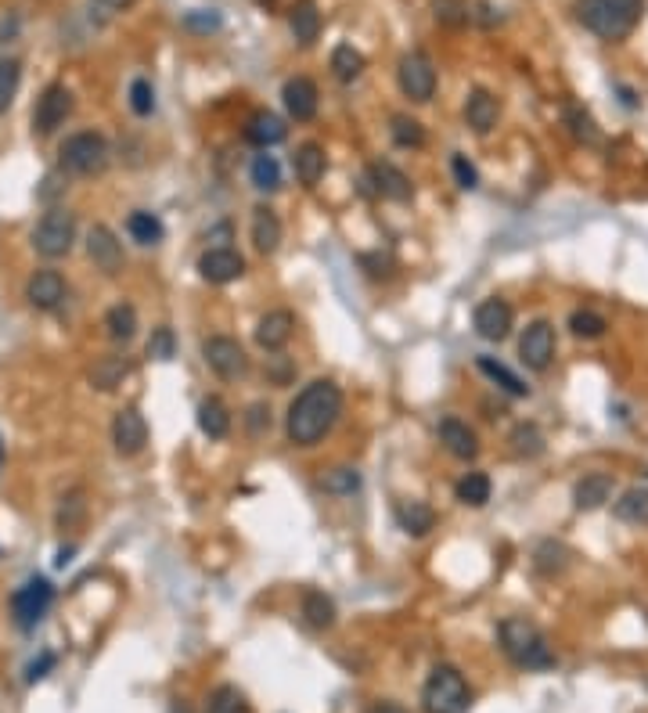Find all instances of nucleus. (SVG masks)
Listing matches in <instances>:
<instances>
[{"mask_svg":"<svg viewBox=\"0 0 648 713\" xmlns=\"http://www.w3.org/2000/svg\"><path fill=\"white\" fill-rule=\"evenodd\" d=\"M342 415V389L332 379H317L288 404L285 433L296 447H314L332 433Z\"/></svg>","mask_w":648,"mask_h":713,"instance_id":"1","label":"nucleus"},{"mask_svg":"<svg viewBox=\"0 0 648 713\" xmlns=\"http://www.w3.org/2000/svg\"><path fill=\"white\" fill-rule=\"evenodd\" d=\"M497 638H501L504 656L522 670H551L558 663L548 634L540 631L537 623L526 620V616H508V620H501Z\"/></svg>","mask_w":648,"mask_h":713,"instance_id":"2","label":"nucleus"},{"mask_svg":"<svg viewBox=\"0 0 648 713\" xmlns=\"http://www.w3.org/2000/svg\"><path fill=\"white\" fill-rule=\"evenodd\" d=\"M641 15H645V0H576V19L609 44L627 40Z\"/></svg>","mask_w":648,"mask_h":713,"instance_id":"3","label":"nucleus"},{"mask_svg":"<svg viewBox=\"0 0 648 713\" xmlns=\"http://www.w3.org/2000/svg\"><path fill=\"white\" fill-rule=\"evenodd\" d=\"M472 706V688L458 667H432V674L422 685V710L425 713H468Z\"/></svg>","mask_w":648,"mask_h":713,"instance_id":"4","label":"nucleus"},{"mask_svg":"<svg viewBox=\"0 0 648 713\" xmlns=\"http://www.w3.org/2000/svg\"><path fill=\"white\" fill-rule=\"evenodd\" d=\"M58 163L72 177H94L108 166V141L94 130H80L62 141L58 148Z\"/></svg>","mask_w":648,"mask_h":713,"instance_id":"5","label":"nucleus"},{"mask_svg":"<svg viewBox=\"0 0 648 713\" xmlns=\"http://www.w3.org/2000/svg\"><path fill=\"white\" fill-rule=\"evenodd\" d=\"M72 242H76V217L69 209H47L44 220L33 231L36 253L44 260H62V256L72 253Z\"/></svg>","mask_w":648,"mask_h":713,"instance_id":"6","label":"nucleus"},{"mask_svg":"<svg viewBox=\"0 0 648 713\" xmlns=\"http://www.w3.org/2000/svg\"><path fill=\"white\" fill-rule=\"evenodd\" d=\"M396 83H400L404 98L425 105L436 94V65H432V58L425 51H407L400 58V65H396Z\"/></svg>","mask_w":648,"mask_h":713,"instance_id":"7","label":"nucleus"},{"mask_svg":"<svg viewBox=\"0 0 648 713\" xmlns=\"http://www.w3.org/2000/svg\"><path fill=\"white\" fill-rule=\"evenodd\" d=\"M51 602H54V587L47 584L44 577H33L11 595V616H15V623L22 631H33L36 623L47 616Z\"/></svg>","mask_w":648,"mask_h":713,"instance_id":"8","label":"nucleus"},{"mask_svg":"<svg viewBox=\"0 0 648 713\" xmlns=\"http://www.w3.org/2000/svg\"><path fill=\"white\" fill-rule=\"evenodd\" d=\"M202 357L224 382H238L249 375V357H245L242 343L231 339V335H209L202 343Z\"/></svg>","mask_w":648,"mask_h":713,"instance_id":"9","label":"nucleus"},{"mask_svg":"<svg viewBox=\"0 0 648 713\" xmlns=\"http://www.w3.org/2000/svg\"><path fill=\"white\" fill-rule=\"evenodd\" d=\"M69 116H72V91L65 87V83H51V87L40 94V101H36V109H33V134L51 137Z\"/></svg>","mask_w":648,"mask_h":713,"instance_id":"10","label":"nucleus"},{"mask_svg":"<svg viewBox=\"0 0 648 713\" xmlns=\"http://www.w3.org/2000/svg\"><path fill=\"white\" fill-rule=\"evenodd\" d=\"M555 346V325L551 321H533L519 339V361L530 371H544L555 361Z\"/></svg>","mask_w":648,"mask_h":713,"instance_id":"11","label":"nucleus"},{"mask_svg":"<svg viewBox=\"0 0 648 713\" xmlns=\"http://www.w3.org/2000/svg\"><path fill=\"white\" fill-rule=\"evenodd\" d=\"M87 256L94 260V267H98L101 274H108V278L123 271V263H126L123 242H119V238L112 235V227H105V224H94L87 231Z\"/></svg>","mask_w":648,"mask_h":713,"instance_id":"12","label":"nucleus"},{"mask_svg":"<svg viewBox=\"0 0 648 713\" xmlns=\"http://www.w3.org/2000/svg\"><path fill=\"white\" fill-rule=\"evenodd\" d=\"M198 274L209 285H227V281H238L245 274V260L242 253H234L227 245H213L198 256Z\"/></svg>","mask_w":648,"mask_h":713,"instance_id":"13","label":"nucleus"},{"mask_svg":"<svg viewBox=\"0 0 648 713\" xmlns=\"http://www.w3.org/2000/svg\"><path fill=\"white\" fill-rule=\"evenodd\" d=\"M512 307L504 303V299H483L476 307V314H472V325H476V335L479 339H486V343H501V339H508V332H512Z\"/></svg>","mask_w":648,"mask_h":713,"instance_id":"14","label":"nucleus"},{"mask_svg":"<svg viewBox=\"0 0 648 713\" xmlns=\"http://www.w3.org/2000/svg\"><path fill=\"white\" fill-rule=\"evenodd\" d=\"M112 443H116V451L123 458H134V454L144 451V443H148V422L137 407H123L116 411V422H112Z\"/></svg>","mask_w":648,"mask_h":713,"instance_id":"15","label":"nucleus"},{"mask_svg":"<svg viewBox=\"0 0 648 713\" xmlns=\"http://www.w3.org/2000/svg\"><path fill=\"white\" fill-rule=\"evenodd\" d=\"M368 184H371V191H375L378 199H386V202H411V195H414V184H411V177H407L400 166H393V163H371L368 166Z\"/></svg>","mask_w":648,"mask_h":713,"instance_id":"16","label":"nucleus"},{"mask_svg":"<svg viewBox=\"0 0 648 713\" xmlns=\"http://www.w3.org/2000/svg\"><path fill=\"white\" fill-rule=\"evenodd\" d=\"M65 278L58 271H36L33 278L26 281V299L33 310H58L65 299Z\"/></svg>","mask_w":648,"mask_h":713,"instance_id":"17","label":"nucleus"},{"mask_svg":"<svg viewBox=\"0 0 648 713\" xmlns=\"http://www.w3.org/2000/svg\"><path fill=\"white\" fill-rule=\"evenodd\" d=\"M292 328H296V317L288 314V310H270L256 321V346H263L267 353H278L281 346L292 339Z\"/></svg>","mask_w":648,"mask_h":713,"instance_id":"18","label":"nucleus"},{"mask_svg":"<svg viewBox=\"0 0 648 713\" xmlns=\"http://www.w3.org/2000/svg\"><path fill=\"white\" fill-rule=\"evenodd\" d=\"M497 119H501V101H497V94L483 91V87H476V91L465 98V123L476 134H490V130L497 127Z\"/></svg>","mask_w":648,"mask_h":713,"instance_id":"19","label":"nucleus"},{"mask_svg":"<svg viewBox=\"0 0 648 713\" xmlns=\"http://www.w3.org/2000/svg\"><path fill=\"white\" fill-rule=\"evenodd\" d=\"M281 101H285L288 116L296 119V123H310V119L317 116V87H314V80H306V76L288 80L285 91H281Z\"/></svg>","mask_w":648,"mask_h":713,"instance_id":"20","label":"nucleus"},{"mask_svg":"<svg viewBox=\"0 0 648 713\" xmlns=\"http://www.w3.org/2000/svg\"><path fill=\"white\" fill-rule=\"evenodd\" d=\"M440 443L447 447L454 458H465L472 461L479 454V436L476 429L468 422H461V418H443L440 422Z\"/></svg>","mask_w":648,"mask_h":713,"instance_id":"21","label":"nucleus"},{"mask_svg":"<svg viewBox=\"0 0 648 713\" xmlns=\"http://www.w3.org/2000/svg\"><path fill=\"white\" fill-rule=\"evenodd\" d=\"M612 490H616V483H612L609 472H587L573 487V505L580 508V512H594V508H602L605 501H609Z\"/></svg>","mask_w":648,"mask_h":713,"instance_id":"22","label":"nucleus"},{"mask_svg":"<svg viewBox=\"0 0 648 713\" xmlns=\"http://www.w3.org/2000/svg\"><path fill=\"white\" fill-rule=\"evenodd\" d=\"M252 245H256V253L263 256H270L281 245V220L270 206L252 209Z\"/></svg>","mask_w":648,"mask_h":713,"instance_id":"23","label":"nucleus"},{"mask_svg":"<svg viewBox=\"0 0 648 713\" xmlns=\"http://www.w3.org/2000/svg\"><path fill=\"white\" fill-rule=\"evenodd\" d=\"M285 134H288V127L281 123L274 112H256V116L245 123V141L249 145H256V148H274V145H281L285 141Z\"/></svg>","mask_w":648,"mask_h":713,"instance_id":"24","label":"nucleus"},{"mask_svg":"<svg viewBox=\"0 0 648 713\" xmlns=\"http://www.w3.org/2000/svg\"><path fill=\"white\" fill-rule=\"evenodd\" d=\"M288 26H292V37L303 47L314 44L321 37V11H317L314 0H296L292 11H288Z\"/></svg>","mask_w":648,"mask_h":713,"instance_id":"25","label":"nucleus"},{"mask_svg":"<svg viewBox=\"0 0 648 713\" xmlns=\"http://www.w3.org/2000/svg\"><path fill=\"white\" fill-rule=\"evenodd\" d=\"M292 166H296L299 184H306V188H314V184L324 177V170H328V155H324V148H321V145H314V141H306V145H299V148H296V155H292Z\"/></svg>","mask_w":648,"mask_h":713,"instance_id":"26","label":"nucleus"},{"mask_svg":"<svg viewBox=\"0 0 648 713\" xmlns=\"http://www.w3.org/2000/svg\"><path fill=\"white\" fill-rule=\"evenodd\" d=\"M198 429L209 436V440H224L231 433V411L220 397H206L198 404Z\"/></svg>","mask_w":648,"mask_h":713,"instance_id":"27","label":"nucleus"},{"mask_svg":"<svg viewBox=\"0 0 648 713\" xmlns=\"http://www.w3.org/2000/svg\"><path fill=\"white\" fill-rule=\"evenodd\" d=\"M396 523L407 537H425L436 526V512L425 501H400L396 505Z\"/></svg>","mask_w":648,"mask_h":713,"instance_id":"28","label":"nucleus"},{"mask_svg":"<svg viewBox=\"0 0 648 713\" xmlns=\"http://www.w3.org/2000/svg\"><path fill=\"white\" fill-rule=\"evenodd\" d=\"M476 368L483 371V375H486L490 382H497V386H501L504 393H512V397H530V386H526V382H522L512 368H504V364L497 361V357H486V353H483V357L476 361Z\"/></svg>","mask_w":648,"mask_h":713,"instance_id":"29","label":"nucleus"},{"mask_svg":"<svg viewBox=\"0 0 648 713\" xmlns=\"http://www.w3.org/2000/svg\"><path fill=\"white\" fill-rule=\"evenodd\" d=\"M126 371H130L126 357H116V353L98 357V361H94V368H90V386L101 389V393H108V389H116L119 382L126 379Z\"/></svg>","mask_w":648,"mask_h":713,"instance_id":"30","label":"nucleus"},{"mask_svg":"<svg viewBox=\"0 0 648 713\" xmlns=\"http://www.w3.org/2000/svg\"><path fill=\"white\" fill-rule=\"evenodd\" d=\"M616 519L630 526H648V487H630L627 494L612 505Z\"/></svg>","mask_w":648,"mask_h":713,"instance_id":"31","label":"nucleus"},{"mask_svg":"<svg viewBox=\"0 0 648 713\" xmlns=\"http://www.w3.org/2000/svg\"><path fill=\"white\" fill-rule=\"evenodd\" d=\"M105 332L112 343H130L137 335V310L130 303H116L105 314Z\"/></svg>","mask_w":648,"mask_h":713,"instance_id":"32","label":"nucleus"},{"mask_svg":"<svg viewBox=\"0 0 648 713\" xmlns=\"http://www.w3.org/2000/svg\"><path fill=\"white\" fill-rule=\"evenodd\" d=\"M490 490H494V483H490L486 472H468V476L458 479L454 497H458L461 505H468V508H483L486 501H490Z\"/></svg>","mask_w":648,"mask_h":713,"instance_id":"33","label":"nucleus"},{"mask_svg":"<svg viewBox=\"0 0 648 713\" xmlns=\"http://www.w3.org/2000/svg\"><path fill=\"white\" fill-rule=\"evenodd\" d=\"M126 231H130V238H134L137 245H159L162 235H166L162 220L155 217V213H148V209L130 213V217H126Z\"/></svg>","mask_w":648,"mask_h":713,"instance_id":"34","label":"nucleus"},{"mask_svg":"<svg viewBox=\"0 0 648 713\" xmlns=\"http://www.w3.org/2000/svg\"><path fill=\"white\" fill-rule=\"evenodd\" d=\"M303 620L314 627V631H328L335 623V602L324 591H306L303 595Z\"/></svg>","mask_w":648,"mask_h":713,"instance_id":"35","label":"nucleus"},{"mask_svg":"<svg viewBox=\"0 0 648 713\" xmlns=\"http://www.w3.org/2000/svg\"><path fill=\"white\" fill-rule=\"evenodd\" d=\"M364 65H368V62H364V55H360L353 44H339L332 51V73H335V80H342V83L360 80Z\"/></svg>","mask_w":648,"mask_h":713,"instance_id":"36","label":"nucleus"},{"mask_svg":"<svg viewBox=\"0 0 648 713\" xmlns=\"http://www.w3.org/2000/svg\"><path fill=\"white\" fill-rule=\"evenodd\" d=\"M508 443H512L515 458H537V454H544V433H540L533 422L515 425V433H512V440Z\"/></svg>","mask_w":648,"mask_h":713,"instance_id":"37","label":"nucleus"},{"mask_svg":"<svg viewBox=\"0 0 648 713\" xmlns=\"http://www.w3.org/2000/svg\"><path fill=\"white\" fill-rule=\"evenodd\" d=\"M249 177H252V188H260V191H278L281 188V166H278V159L274 155H256L252 159V166H249Z\"/></svg>","mask_w":648,"mask_h":713,"instance_id":"38","label":"nucleus"},{"mask_svg":"<svg viewBox=\"0 0 648 713\" xmlns=\"http://www.w3.org/2000/svg\"><path fill=\"white\" fill-rule=\"evenodd\" d=\"M206 713H249V703H245V695L234 685H220L209 692Z\"/></svg>","mask_w":648,"mask_h":713,"instance_id":"39","label":"nucleus"},{"mask_svg":"<svg viewBox=\"0 0 648 713\" xmlns=\"http://www.w3.org/2000/svg\"><path fill=\"white\" fill-rule=\"evenodd\" d=\"M321 487L328 490V494H353V490H360V472L353 469V465H335V469H328L321 476Z\"/></svg>","mask_w":648,"mask_h":713,"instance_id":"40","label":"nucleus"},{"mask_svg":"<svg viewBox=\"0 0 648 713\" xmlns=\"http://www.w3.org/2000/svg\"><path fill=\"white\" fill-rule=\"evenodd\" d=\"M432 15H436L440 26L461 29L472 19V8H468V0H432Z\"/></svg>","mask_w":648,"mask_h":713,"instance_id":"41","label":"nucleus"},{"mask_svg":"<svg viewBox=\"0 0 648 713\" xmlns=\"http://www.w3.org/2000/svg\"><path fill=\"white\" fill-rule=\"evenodd\" d=\"M18 83H22V65L15 58H0V116L11 109V101L18 94Z\"/></svg>","mask_w":648,"mask_h":713,"instance_id":"42","label":"nucleus"},{"mask_svg":"<svg viewBox=\"0 0 648 713\" xmlns=\"http://www.w3.org/2000/svg\"><path fill=\"white\" fill-rule=\"evenodd\" d=\"M389 134H393V141L400 148H422L425 145V130L418 119L411 116H393V123H389Z\"/></svg>","mask_w":648,"mask_h":713,"instance_id":"43","label":"nucleus"},{"mask_svg":"<svg viewBox=\"0 0 648 713\" xmlns=\"http://www.w3.org/2000/svg\"><path fill=\"white\" fill-rule=\"evenodd\" d=\"M605 317L594 314V310H573L569 314V332L576 335V339H602L605 335Z\"/></svg>","mask_w":648,"mask_h":713,"instance_id":"44","label":"nucleus"},{"mask_svg":"<svg viewBox=\"0 0 648 713\" xmlns=\"http://www.w3.org/2000/svg\"><path fill=\"white\" fill-rule=\"evenodd\" d=\"M130 109L137 112V116H152L155 109V91L148 80H134L130 83Z\"/></svg>","mask_w":648,"mask_h":713,"instance_id":"45","label":"nucleus"},{"mask_svg":"<svg viewBox=\"0 0 648 713\" xmlns=\"http://www.w3.org/2000/svg\"><path fill=\"white\" fill-rule=\"evenodd\" d=\"M450 170H454V181H458V188H465V191H476L479 188V170L468 163V155H454V159H450Z\"/></svg>","mask_w":648,"mask_h":713,"instance_id":"46","label":"nucleus"},{"mask_svg":"<svg viewBox=\"0 0 648 713\" xmlns=\"http://www.w3.org/2000/svg\"><path fill=\"white\" fill-rule=\"evenodd\" d=\"M148 357H155V361H170L173 357V332L170 328H155V335L148 339Z\"/></svg>","mask_w":648,"mask_h":713,"instance_id":"47","label":"nucleus"},{"mask_svg":"<svg viewBox=\"0 0 648 713\" xmlns=\"http://www.w3.org/2000/svg\"><path fill=\"white\" fill-rule=\"evenodd\" d=\"M566 119L573 123V134H576V137H587V141H591V137H594V119L587 116L584 109L569 105V109H566Z\"/></svg>","mask_w":648,"mask_h":713,"instance_id":"48","label":"nucleus"},{"mask_svg":"<svg viewBox=\"0 0 648 713\" xmlns=\"http://www.w3.org/2000/svg\"><path fill=\"white\" fill-rule=\"evenodd\" d=\"M245 425H249L252 436H260L263 429H270V407L267 404H252L249 407V418H245Z\"/></svg>","mask_w":648,"mask_h":713,"instance_id":"49","label":"nucleus"},{"mask_svg":"<svg viewBox=\"0 0 648 713\" xmlns=\"http://www.w3.org/2000/svg\"><path fill=\"white\" fill-rule=\"evenodd\" d=\"M54 667V652H40V659H33L26 667V681L33 685V681H40V677H47V670Z\"/></svg>","mask_w":648,"mask_h":713,"instance_id":"50","label":"nucleus"},{"mask_svg":"<svg viewBox=\"0 0 648 713\" xmlns=\"http://www.w3.org/2000/svg\"><path fill=\"white\" fill-rule=\"evenodd\" d=\"M472 19L483 22V26H494V22H501V15H497V11L490 8V4H479V8L472 11Z\"/></svg>","mask_w":648,"mask_h":713,"instance_id":"51","label":"nucleus"},{"mask_svg":"<svg viewBox=\"0 0 648 713\" xmlns=\"http://www.w3.org/2000/svg\"><path fill=\"white\" fill-rule=\"evenodd\" d=\"M188 26H206V29H216V26H220V15H209V19H198V15H188Z\"/></svg>","mask_w":648,"mask_h":713,"instance_id":"52","label":"nucleus"},{"mask_svg":"<svg viewBox=\"0 0 648 713\" xmlns=\"http://www.w3.org/2000/svg\"><path fill=\"white\" fill-rule=\"evenodd\" d=\"M130 4H134V0H101V8L105 11H126Z\"/></svg>","mask_w":648,"mask_h":713,"instance_id":"53","label":"nucleus"},{"mask_svg":"<svg viewBox=\"0 0 648 713\" xmlns=\"http://www.w3.org/2000/svg\"><path fill=\"white\" fill-rule=\"evenodd\" d=\"M371 713H404V710H400V706H393V703H378Z\"/></svg>","mask_w":648,"mask_h":713,"instance_id":"54","label":"nucleus"},{"mask_svg":"<svg viewBox=\"0 0 648 713\" xmlns=\"http://www.w3.org/2000/svg\"><path fill=\"white\" fill-rule=\"evenodd\" d=\"M256 4H263V8H274V4H278V0H256Z\"/></svg>","mask_w":648,"mask_h":713,"instance_id":"55","label":"nucleus"}]
</instances>
